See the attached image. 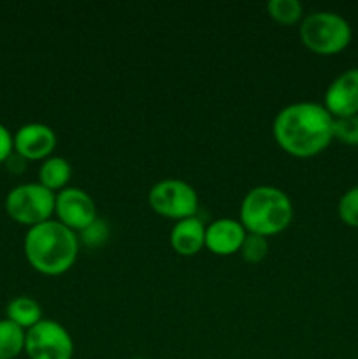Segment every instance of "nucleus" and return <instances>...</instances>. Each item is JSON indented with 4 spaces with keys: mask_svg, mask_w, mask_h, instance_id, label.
Instances as JSON below:
<instances>
[{
    "mask_svg": "<svg viewBox=\"0 0 358 359\" xmlns=\"http://www.w3.org/2000/svg\"><path fill=\"white\" fill-rule=\"evenodd\" d=\"M272 135L277 146L295 158H312L333 140V118L323 104L295 102L276 114Z\"/></svg>",
    "mask_w": 358,
    "mask_h": 359,
    "instance_id": "nucleus-1",
    "label": "nucleus"
},
{
    "mask_svg": "<svg viewBox=\"0 0 358 359\" xmlns=\"http://www.w3.org/2000/svg\"><path fill=\"white\" fill-rule=\"evenodd\" d=\"M25 258L42 276H62L72 269L79 252L76 231L58 219H49L28 228L23 241Z\"/></svg>",
    "mask_w": 358,
    "mask_h": 359,
    "instance_id": "nucleus-2",
    "label": "nucleus"
},
{
    "mask_svg": "<svg viewBox=\"0 0 358 359\" xmlns=\"http://www.w3.org/2000/svg\"><path fill=\"white\" fill-rule=\"evenodd\" d=\"M293 219V203L276 186H256L241 202L239 221L248 233L270 237L286 230Z\"/></svg>",
    "mask_w": 358,
    "mask_h": 359,
    "instance_id": "nucleus-3",
    "label": "nucleus"
},
{
    "mask_svg": "<svg viewBox=\"0 0 358 359\" xmlns=\"http://www.w3.org/2000/svg\"><path fill=\"white\" fill-rule=\"evenodd\" d=\"M302 44L318 55H337L350 46L353 32L340 14L314 11L304 16L298 28Z\"/></svg>",
    "mask_w": 358,
    "mask_h": 359,
    "instance_id": "nucleus-4",
    "label": "nucleus"
},
{
    "mask_svg": "<svg viewBox=\"0 0 358 359\" xmlns=\"http://www.w3.org/2000/svg\"><path fill=\"white\" fill-rule=\"evenodd\" d=\"M56 193L41 182H25L11 189L6 196V212L16 223L32 228L51 219L55 214Z\"/></svg>",
    "mask_w": 358,
    "mask_h": 359,
    "instance_id": "nucleus-5",
    "label": "nucleus"
},
{
    "mask_svg": "<svg viewBox=\"0 0 358 359\" xmlns=\"http://www.w3.org/2000/svg\"><path fill=\"white\" fill-rule=\"evenodd\" d=\"M147 203L160 216L181 221L197 216L199 195L195 188L183 179H161L151 186Z\"/></svg>",
    "mask_w": 358,
    "mask_h": 359,
    "instance_id": "nucleus-6",
    "label": "nucleus"
},
{
    "mask_svg": "<svg viewBox=\"0 0 358 359\" xmlns=\"http://www.w3.org/2000/svg\"><path fill=\"white\" fill-rule=\"evenodd\" d=\"M25 353L30 359H72L74 340L69 330L58 321L42 319L27 330Z\"/></svg>",
    "mask_w": 358,
    "mask_h": 359,
    "instance_id": "nucleus-7",
    "label": "nucleus"
},
{
    "mask_svg": "<svg viewBox=\"0 0 358 359\" xmlns=\"http://www.w3.org/2000/svg\"><path fill=\"white\" fill-rule=\"evenodd\" d=\"M55 214L58 221L72 231H83L98 219L95 200L84 189L67 186L56 193Z\"/></svg>",
    "mask_w": 358,
    "mask_h": 359,
    "instance_id": "nucleus-8",
    "label": "nucleus"
},
{
    "mask_svg": "<svg viewBox=\"0 0 358 359\" xmlns=\"http://www.w3.org/2000/svg\"><path fill=\"white\" fill-rule=\"evenodd\" d=\"M14 153L25 161H37L53 156L56 147V133L44 123H27L18 128L13 135Z\"/></svg>",
    "mask_w": 358,
    "mask_h": 359,
    "instance_id": "nucleus-9",
    "label": "nucleus"
},
{
    "mask_svg": "<svg viewBox=\"0 0 358 359\" xmlns=\"http://www.w3.org/2000/svg\"><path fill=\"white\" fill-rule=\"evenodd\" d=\"M323 105L332 118L358 114V69L344 70L329 84Z\"/></svg>",
    "mask_w": 358,
    "mask_h": 359,
    "instance_id": "nucleus-10",
    "label": "nucleus"
},
{
    "mask_svg": "<svg viewBox=\"0 0 358 359\" xmlns=\"http://www.w3.org/2000/svg\"><path fill=\"white\" fill-rule=\"evenodd\" d=\"M246 235L248 231L242 226L241 221L221 217L206 226V248L218 256L235 255L241 251Z\"/></svg>",
    "mask_w": 358,
    "mask_h": 359,
    "instance_id": "nucleus-11",
    "label": "nucleus"
},
{
    "mask_svg": "<svg viewBox=\"0 0 358 359\" xmlns=\"http://www.w3.org/2000/svg\"><path fill=\"white\" fill-rule=\"evenodd\" d=\"M168 238L179 256H195L206 248V224L197 216L175 221Z\"/></svg>",
    "mask_w": 358,
    "mask_h": 359,
    "instance_id": "nucleus-12",
    "label": "nucleus"
},
{
    "mask_svg": "<svg viewBox=\"0 0 358 359\" xmlns=\"http://www.w3.org/2000/svg\"><path fill=\"white\" fill-rule=\"evenodd\" d=\"M72 177V165L62 156H49L39 168V182L49 191H62Z\"/></svg>",
    "mask_w": 358,
    "mask_h": 359,
    "instance_id": "nucleus-13",
    "label": "nucleus"
},
{
    "mask_svg": "<svg viewBox=\"0 0 358 359\" xmlns=\"http://www.w3.org/2000/svg\"><path fill=\"white\" fill-rule=\"evenodd\" d=\"M6 314L9 321L23 328L25 332L34 328L39 321H42V307L32 297H16L7 304Z\"/></svg>",
    "mask_w": 358,
    "mask_h": 359,
    "instance_id": "nucleus-14",
    "label": "nucleus"
},
{
    "mask_svg": "<svg viewBox=\"0 0 358 359\" xmlns=\"http://www.w3.org/2000/svg\"><path fill=\"white\" fill-rule=\"evenodd\" d=\"M27 332L9 319H0V359H14L25 353Z\"/></svg>",
    "mask_w": 358,
    "mask_h": 359,
    "instance_id": "nucleus-15",
    "label": "nucleus"
},
{
    "mask_svg": "<svg viewBox=\"0 0 358 359\" xmlns=\"http://www.w3.org/2000/svg\"><path fill=\"white\" fill-rule=\"evenodd\" d=\"M267 13L279 25H295L304 20V7L298 0H269Z\"/></svg>",
    "mask_w": 358,
    "mask_h": 359,
    "instance_id": "nucleus-16",
    "label": "nucleus"
},
{
    "mask_svg": "<svg viewBox=\"0 0 358 359\" xmlns=\"http://www.w3.org/2000/svg\"><path fill=\"white\" fill-rule=\"evenodd\" d=\"M241 256L244 262L251 263H260L265 259L267 252H269V242H267V237H262V235L248 233L246 235L244 242L241 245Z\"/></svg>",
    "mask_w": 358,
    "mask_h": 359,
    "instance_id": "nucleus-17",
    "label": "nucleus"
},
{
    "mask_svg": "<svg viewBox=\"0 0 358 359\" xmlns=\"http://www.w3.org/2000/svg\"><path fill=\"white\" fill-rule=\"evenodd\" d=\"M333 139L347 146H358V114L333 118Z\"/></svg>",
    "mask_w": 358,
    "mask_h": 359,
    "instance_id": "nucleus-18",
    "label": "nucleus"
},
{
    "mask_svg": "<svg viewBox=\"0 0 358 359\" xmlns=\"http://www.w3.org/2000/svg\"><path fill=\"white\" fill-rule=\"evenodd\" d=\"M337 210H339V217L344 224L358 228V186H353L340 196Z\"/></svg>",
    "mask_w": 358,
    "mask_h": 359,
    "instance_id": "nucleus-19",
    "label": "nucleus"
},
{
    "mask_svg": "<svg viewBox=\"0 0 358 359\" xmlns=\"http://www.w3.org/2000/svg\"><path fill=\"white\" fill-rule=\"evenodd\" d=\"M107 235L109 230L102 219H97L95 223H91L90 226L84 228V230L81 231V238H83L84 244L90 245V248H98V245L104 244V242L107 241Z\"/></svg>",
    "mask_w": 358,
    "mask_h": 359,
    "instance_id": "nucleus-20",
    "label": "nucleus"
},
{
    "mask_svg": "<svg viewBox=\"0 0 358 359\" xmlns=\"http://www.w3.org/2000/svg\"><path fill=\"white\" fill-rule=\"evenodd\" d=\"M14 153L13 133L9 132L6 125L0 123V163H6L11 154Z\"/></svg>",
    "mask_w": 358,
    "mask_h": 359,
    "instance_id": "nucleus-21",
    "label": "nucleus"
},
{
    "mask_svg": "<svg viewBox=\"0 0 358 359\" xmlns=\"http://www.w3.org/2000/svg\"><path fill=\"white\" fill-rule=\"evenodd\" d=\"M133 359H147V358H133Z\"/></svg>",
    "mask_w": 358,
    "mask_h": 359,
    "instance_id": "nucleus-22",
    "label": "nucleus"
},
{
    "mask_svg": "<svg viewBox=\"0 0 358 359\" xmlns=\"http://www.w3.org/2000/svg\"><path fill=\"white\" fill-rule=\"evenodd\" d=\"M357 359H358V358H357Z\"/></svg>",
    "mask_w": 358,
    "mask_h": 359,
    "instance_id": "nucleus-23",
    "label": "nucleus"
}]
</instances>
